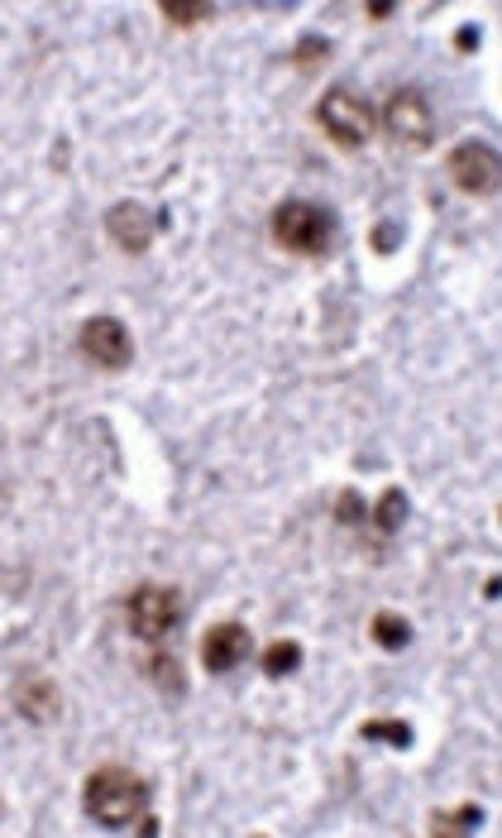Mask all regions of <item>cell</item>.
<instances>
[{
	"mask_svg": "<svg viewBox=\"0 0 502 838\" xmlns=\"http://www.w3.org/2000/svg\"><path fill=\"white\" fill-rule=\"evenodd\" d=\"M407 513H412V499H407V489H388L383 499L374 503V528L383 536H392L407 522Z\"/></svg>",
	"mask_w": 502,
	"mask_h": 838,
	"instance_id": "4fadbf2b",
	"label": "cell"
},
{
	"mask_svg": "<svg viewBox=\"0 0 502 838\" xmlns=\"http://www.w3.org/2000/svg\"><path fill=\"white\" fill-rule=\"evenodd\" d=\"M269 235H273L277 250H287V254H297V259H321V254L335 250L340 220H335V212H330V206H321V202H307V196H287V202L273 206Z\"/></svg>",
	"mask_w": 502,
	"mask_h": 838,
	"instance_id": "7a4b0ae2",
	"label": "cell"
},
{
	"mask_svg": "<svg viewBox=\"0 0 502 838\" xmlns=\"http://www.w3.org/2000/svg\"><path fill=\"white\" fill-rule=\"evenodd\" d=\"M368 637H374V647H383V652H407L417 633L402 613H378V619L368 623Z\"/></svg>",
	"mask_w": 502,
	"mask_h": 838,
	"instance_id": "7c38bea8",
	"label": "cell"
},
{
	"mask_svg": "<svg viewBox=\"0 0 502 838\" xmlns=\"http://www.w3.org/2000/svg\"><path fill=\"white\" fill-rule=\"evenodd\" d=\"M335 518H340V522H350V528H360V522H364V499H360V494H354V489L340 494Z\"/></svg>",
	"mask_w": 502,
	"mask_h": 838,
	"instance_id": "d6986e66",
	"label": "cell"
},
{
	"mask_svg": "<svg viewBox=\"0 0 502 838\" xmlns=\"http://www.w3.org/2000/svg\"><path fill=\"white\" fill-rule=\"evenodd\" d=\"M77 355L105 374H121V370H129V360H135V336H129V326L115 321V317H87L77 326Z\"/></svg>",
	"mask_w": 502,
	"mask_h": 838,
	"instance_id": "8992f818",
	"label": "cell"
},
{
	"mask_svg": "<svg viewBox=\"0 0 502 838\" xmlns=\"http://www.w3.org/2000/svg\"><path fill=\"white\" fill-rule=\"evenodd\" d=\"M163 20L168 24H178V30H192V24H202V20H210V5H163Z\"/></svg>",
	"mask_w": 502,
	"mask_h": 838,
	"instance_id": "ac0fdd59",
	"label": "cell"
},
{
	"mask_svg": "<svg viewBox=\"0 0 502 838\" xmlns=\"http://www.w3.org/2000/svg\"><path fill=\"white\" fill-rule=\"evenodd\" d=\"M0 815H5V801H0Z\"/></svg>",
	"mask_w": 502,
	"mask_h": 838,
	"instance_id": "7402d4cb",
	"label": "cell"
},
{
	"mask_svg": "<svg viewBox=\"0 0 502 838\" xmlns=\"http://www.w3.org/2000/svg\"><path fill=\"white\" fill-rule=\"evenodd\" d=\"M474 829H483V809L479 805H465V809H455V815H435L431 819V834H474Z\"/></svg>",
	"mask_w": 502,
	"mask_h": 838,
	"instance_id": "2e32d148",
	"label": "cell"
},
{
	"mask_svg": "<svg viewBox=\"0 0 502 838\" xmlns=\"http://www.w3.org/2000/svg\"><path fill=\"white\" fill-rule=\"evenodd\" d=\"M144 671H149V680H153V690H163L168 700L187 695V671H182V661L173 657V652L153 647V652H149V661H144Z\"/></svg>",
	"mask_w": 502,
	"mask_h": 838,
	"instance_id": "8fae6325",
	"label": "cell"
},
{
	"mask_svg": "<svg viewBox=\"0 0 502 838\" xmlns=\"http://www.w3.org/2000/svg\"><path fill=\"white\" fill-rule=\"evenodd\" d=\"M316 125H321V135L335 144V149L350 154V149H364V144L378 135V111L364 91L330 87L326 97L316 101Z\"/></svg>",
	"mask_w": 502,
	"mask_h": 838,
	"instance_id": "3957f363",
	"label": "cell"
},
{
	"mask_svg": "<svg viewBox=\"0 0 502 838\" xmlns=\"http://www.w3.org/2000/svg\"><path fill=\"white\" fill-rule=\"evenodd\" d=\"M330 58V38L326 34H301V44L293 48V63L297 68H321Z\"/></svg>",
	"mask_w": 502,
	"mask_h": 838,
	"instance_id": "e0dca14e",
	"label": "cell"
},
{
	"mask_svg": "<svg viewBox=\"0 0 502 838\" xmlns=\"http://www.w3.org/2000/svg\"><path fill=\"white\" fill-rule=\"evenodd\" d=\"M360 733H364L368 743H392V748H412V743H417V733H412L407 718H364Z\"/></svg>",
	"mask_w": 502,
	"mask_h": 838,
	"instance_id": "5bb4252c",
	"label": "cell"
},
{
	"mask_svg": "<svg viewBox=\"0 0 502 838\" xmlns=\"http://www.w3.org/2000/svg\"><path fill=\"white\" fill-rule=\"evenodd\" d=\"M455 44H465V48H479V24H465V30L455 34Z\"/></svg>",
	"mask_w": 502,
	"mask_h": 838,
	"instance_id": "44dd1931",
	"label": "cell"
},
{
	"mask_svg": "<svg viewBox=\"0 0 502 838\" xmlns=\"http://www.w3.org/2000/svg\"><path fill=\"white\" fill-rule=\"evenodd\" d=\"M249 652H254V637H249V627L244 623H210L206 633H202V666L210 676H230V671H240V666L249 661Z\"/></svg>",
	"mask_w": 502,
	"mask_h": 838,
	"instance_id": "ba28073f",
	"label": "cell"
},
{
	"mask_svg": "<svg viewBox=\"0 0 502 838\" xmlns=\"http://www.w3.org/2000/svg\"><path fill=\"white\" fill-rule=\"evenodd\" d=\"M105 235L115 240V250L149 254L153 250V235H158V216L144 202H135V196H125V202H115L111 212H105Z\"/></svg>",
	"mask_w": 502,
	"mask_h": 838,
	"instance_id": "9c48e42d",
	"label": "cell"
},
{
	"mask_svg": "<svg viewBox=\"0 0 502 838\" xmlns=\"http://www.w3.org/2000/svg\"><path fill=\"white\" fill-rule=\"evenodd\" d=\"M374 250H398V226H374Z\"/></svg>",
	"mask_w": 502,
	"mask_h": 838,
	"instance_id": "ffe728a7",
	"label": "cell"
},
{
	"mask_svg": "<svg viewBox=\"0 0 502 838\" xmlns=\"http://www.w3.org/2000/svg\"><path fill=\"white\" fill-rule=\"evenodd\" d=\"M182 594L173 585H139L135 594L125 599V623L139 643L163 647V637H173L182 627Z\"/></svg>",
	"mask_w": 502,
	"mask_h": 838,
	"instance_id": "277c9868",
	"label": "cell"
},
{
	"mask_svg": "<svg viewBox=\"0 0 502 838\" xmlns=\"http://www.w3.org/2000/svg\"><path fill=\"white\" fill-rule=\"evenodd\" d=\"M10 704H15V714L24 724L48 728V724H58V714H62V690L53 686L48 676H20L15 686H10Z\"/></svg>",
	"mask_w": 502,
	"mask_h": 838,
	"instance_id": "30bf717a",
	"label": "cell"
},
{
	"mask_svg": "<svg viewBox=\"0 0 502 838\" xmlns=\"http://www.w3.org/2000/svg\"><path fill=\"white\" fill-rule=\"evenodd\" d=\"M297 666H301V643H293V637H283V643H269V652H263V676H269V680L293 676Z\"/></svg>",
	"mask_w": 502,
	"mask_h": 838,
	"instance_id": "9a60e30c",
	"label": "cell"
},
{
	"mask_svg": "<svg viewBox=\"0 0 502 838\" xmlns=\"http://www.w3.org/2000/svg\"><path fill=\"white\" fill-rule=\"evenodd\" d=\"M450 182L465 196H493L498 192V149L488 139H465L450 149Z\"/></svg>",
	"mask_w": 502,
	"mask_h": 838,
	"instance_id": "52a82bcc",
	"label": "cell"
},
{
	"mask_svg": "<svg viewBox=\"0 0 502 838\" xmlns=\"http://www.w3.org/2000/svg\"><path fill=\"white\" fill-rule=\"evenodd\" d=\"M82 809L101 829H139V834H158L153 809V785L129 767H96L82 781Z\"/></svg>",
	"mask_w": 502,
	"mask_h": 838,
	"instance_id": "6da1fadb",
	"label": "cell"
},
{
	"mask_svg": "<svg viewBox=\"0 0 502 838\" xmlns=\"http://www.w3.org/2000/svg\"><path fill=\"white\" fill-rule=\"evenodd\" d=\"M378 121L402 149H431L435 144V111H431V97L421 87H398Z\"/></svg>",
	"mask_w": 502,
	"mask_h": 838,
	"instance_id": "5b68a950",
	"label": "cell"
}]
</instances>
